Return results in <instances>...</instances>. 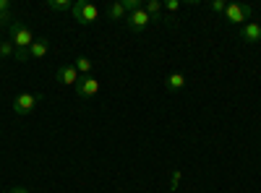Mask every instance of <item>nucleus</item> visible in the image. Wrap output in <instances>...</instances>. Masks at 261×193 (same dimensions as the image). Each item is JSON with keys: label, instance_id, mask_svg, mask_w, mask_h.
Wrapping results in <instances>:
<instances>
[{"label": "nucleus", "instance_id": "18", "mask_svg": "<svg viewBox=\"0 0 261 193\" xmlns=\"http://www.w3.org/2000/svg\"><path fill=\"white\" fill-rule=\"evenodd\" d=\"M225 8H227L225 0H212V3H209V11L212 13H225Z\"/></svg>", "mask_w": 261, "mask_h": 193}, {"label": "nucleus", "instance_id": "1", "mask_svg": "<svg viewBox=\"0 0 261 193\" xmlns=\"http://www.w3.org/2000/svg\"><path fill=\"white\" fill-rule=\"evenodd\" d=\"M8 39L13 42L16 50H29L32 42H34V34L29 32L27 24H21V21H13V24L8 26Z\"/></svg>", "mask_w": 261, "mask_h": 193}, {"label": "nucleus", "instance_id": "23", "mask_svg": "<svg viewBox=\"0 0 261 193\" xmlns=\"http://www.w3.org/2000/svg\"><path fill=\"white\" fill-rule=\"evenodd\" d=\"M0 11H11V0H0Z\"/></svg>", "mask_w": 261, "mask_h": 193}, {"label": "nucleus", "instance_id": "2", "mask_svg": "<svg viewBox=\"0 0 261 193\" xmlns=\"http://www.w3.org/2000/svg\"><path fill=\"white\" fill-rule=\"evenodd\" d=\"M225 18H227V24L243 26V24H248V21L253 18V6H248V3H227Z\"/></svg>", "mask_w": 261, "mask_h": 193}, {"label": "nucleus", "instance_id": "6", "mask_svg": "<svg viewBox=\"0 0 261 193\" xmlns=\"http://www.w3.org/2000/svg\"><path fill=\"white\" fill-rule=\"evenodd\" d=\"M125 24H128V29L134 32V34H141L151 21H149V13L144 11V8H139V11H134V13H128L125 16Z\"/></svg>", "mask_w": 261, "mask_h": 193}, {"label": "nucleus", "instance_id": "9", "mask_svg": "<svg viewBox=\"0 0 261 193\" xmlns=\"http://www.w3.org/2000/svg\"><path fill=\"white\" fill-rule=\"evenodd\" d=\"M165 89H167V92H172V94L183 92V89H186V76H183L180 71L167 73V76H165Z\"/></svg>", "mask_w": 261, "mask_h": 193}, {"label": "nucleus", "instance_id": "22", "mask_svg": "<svg viewBox=\"0 0 261 193\" xmlns=\"http://www.w3.org/2000/svg\"><path fill=\"white\" fill-rule=\"evenodd\" d=\"M8 193H32V190L24 188V185H13V188H8Z\"/></svg>", "mask_w": 261, "mask_h": 193}, {"label": "nucleus", "instance_id": "5", "mask_svg": "<svg viewBox=\"0 0 261 193\" xmlns=\"http://www.w3.org/2000/svg\"><path fill=\"white\" fill-rule=\"evenodd\" d=\"M73 89H76V97H79V99H92V97H97V92H99V81H97L94 76H84Z\"/></svg>", "mask_w": 261, "mask_h": 193}, {"label": "nucleus", "instance_id": "4", "mask_svg": "<svg viewBox=\"0 0 261 193\" xmlns=\"http://www.w3.org/2000/svg\"><path fill=\"white\" fill-rule=\"evenodd\" d=\"M42 102V97L39 94H32V92H21V94H16L13 97V113L16 115H29V113H34L37 110V104Z\"/></svg>", "mask_w": 261, "mask_h": 193}, {"label": "nucleus", "instance_id": "15", "mask_svg": "<svg viewBox=\"0 0 261 193\" xmlns=\"http://www.w3.org/2000/svg\"><path fill=\"white\" fill-rule=\"evenodd\" d=\"M11 55H16L13 42H11V39H8V42H0V58H11Z\"/></svg>", "mask_w": 261, "mask_h": 193}, {"label": "nucleus", "instance_id": "11", "mask_svg": "<svg viewBox=\"0 0 261 193\" xmlns=\"http://www.w3.org/2000/svg\"><path fill=\"white\" fill-rule=\"evenodd\" d=\"M144 11L149 13V21H162V3H160V0H149V3L144 6Z\"/></svg>", "mask_w": 261, "mask_h": 193}, {"label": "nucleus", "instance_id": "21", "mask_svg": "<svg viewBox=\"0 0 261 193\" xmlns=\"http://www.w3.org/2000/svg\"><path fill=\"white\" fill-rule=\"evenodd\" d=\"M18 63H27L29 60V50H16V55H13Z\"/></svg>", "mask_w": 261, "mask_h": 193}, {"label": "nucleus", "instance_id": "13", "mask_svg": "<svg viewBox=\"0 0 261 193\" xmlns=\"http://www.w3.org/2000/svg\"><path fill=\"white\" fill-rule=\"evenodd\" d=\"M125 16H128V13H125V8H123L120 0L107 8V18H110V21H125Z\"/></svg>", "mask_w": 261, "mask_h": 193}, {"label": "nucleus", "instance_id": "7", "mask_svg": "<svg viewBox=\"0 0 261 193\" xmlns=\"http://www.w3.org/2000/svg\"><path fill=\"white\" fill-rule=\"evenodd\" d=\"M55 78H58L60 84H65V87H76V84L81 81V73L73 68V63H68V66H60V68L55 71Z\"/></svg>", "mask_w": 261, "mask_h": 193}, {"label": "nucleus", "instance_id": "16", "mask_svg": "<svg viewBox=\"0 0 261 193\" xmlns=\"http://www.w3.org/2000/svg\"><path fill=\"white\" fill-rule=\"evenodd\" d=\"M123 3V8H125V13H134V11H139V8H144V3L141 0H120Z\"/></svg>", "mask_w": 261, "mask_h": 193}, {"label": "nucleus", "instance_id": "17", "mask_svg": "<svg viewBox=\"0 0 261 193\" xmlns=\"http://www.w3.org/2000/svg\"><path fill=\"white\" fill-rule=\"evenodd\" d=\"M180 0H167V3H162V11H167V13H178L180 11Z\"/></svg>", "mask_w": 261, "mask_h": 193}, {"label": "nucleus", "instance_id": "12", "mask_svg": "<svg viewBox=\"0 0 261 193\" xmlns=\"http://www.w3.org/2000/svg\"><path fill=\"white\" fill-rule=\"evenodd\" d=\"M73 68H76L81 76H89V73H92V68H94V63H92L89 58H84V55H81V58H76V60H73Z\"/></svg>", "mask_w": 261, "mask_h": 193}, {"label": "nucleus", "instance_id": "20", "mask_svg": "<svg viewBox=\"0 0 261 193\" xmlns=\"http://www.w3.org/2000/svg\"><path fill=\"white\" fill-rule=\"evenodd\" d=\"M11 24H13L11 11H0V26H11Z\"/></svg>", "mask_w": 261, "mask_h": 193}, {"label": "nucleus", "instance_id": "8", "mask_svg": "<svg viewBox=\"0 0 261 193\" xmlns=\"http://www.w3.org/2000/svg\"><path fill=\"white\" fill-rule=\"evenodd\" d=\"M241 39L248 42V45H256V42H261V24H256V21H248V24L241 26Z\"/></svg>", "mask_w": 261, "mask_h": 193}, {"label": "nucleus", "instance_id": "14", "mask_svg": "<svg viewBox=\"0 0 261 193\" xmlns=\"http://www.w3.org/2000/svg\"><path fill=\"white\" fill-rule=\"evenodd\" d=\"M47 8L50 11H71L73 3H68V0H47Z\"/></svg>", "mask_w": 261, "mask_h": 193}, {"label": "nucleus", "instance_id": "19", "mask_svg": "<svg viewBox=\"0 0 261 193\" xmlns=\"http://www.w3.org/2000/svg\"><path fill=\"white\" fill-rule=\"evenodd\" d=\"M180 175H183V173H180V170H172V175H170V190H172V193H175V190H178V183H180Z\"/></svg>", "mask_w": 261, "mask_h": 193}, {"label": "nucleus", "instance_id": "24", "mask_svg": "<svg viewBox=\"0 0 261 193\" xmlns=\"http://www.w3.org/2000/svg\"><path fill=\"white\" fill-rule=\"evenodd\" d=\"M0 193H3V190H0Z\"/></svg>", "mask_w": 261, "mask_h": 193}, {"label": "nucleus", "instance_id": "10", "mask_svg": "<svg viewBox=\"0 0 261 193\" xmlns=\"http://www.w3.org/2000/svg\"><path fill=\"white\" fill-rule=\"evenodd\" d=\"M47 50H50L47 37L34 39V42H32V47H29V60H39V58H45V55H47Z\"/></svg>", "mask_w": 261, "mask_h": 193}, {"label": "nucleus", "instance_id": "3", "mask_svg": "<svg viewBox=\"0 0 261 193\" xmlns=\"http://www.w3.org/2000/svg\"><path fill=\"white\" fill-rule=\"evenodd\" d=\"M71 16L79 21V24H94V21L99 18V11H97V6H92L89 0H76L73 3V8H71Z\"/></svg>", "mask_w": 261, "mask_h": 193}]
</instances>
